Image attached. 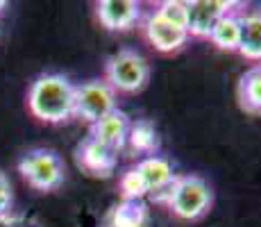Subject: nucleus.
<instances>
[{"mask_svg":"<svg viewBox=\"0 0 261 227\" xmlns=\"http://www.w3.org/2000/svg\"><path fill=\"white\" fill-rule=\"evenodd\" d=\"M28 107L43 123H64L75 116V84L64 75H39L28 91Z\"/></svg>","mask_w":261,"mask_h":227,"instance_id":"1","label":"nucleus"},{"mask_svg":"<svg viewBox=\"0 0 261 227\" xmlns=\"http://www.w3.org/2000/svg\"><path fill=\"white\" fill-rule=\"evenodd\" d=\"M154 198L166 203L168 209L182 220L202 218L212 209V203H214V193L209 189V184L202 178H195V175L175 178L173 184L166 191L157 193Z\"/></svg>","mask_w":261,"mask_h":227,"instance_id":"2","label":"nucleus"},{"mask_svg":"<svg viewBox=\"0 0 261 227\" xmlns=\"http://www.w3.org/2000/svg\"><path fill=\"white\" fill-rule=\"evenodd\" d=\"M177 175L173 173V166L164 157H145L134 168H129L120 180V191L125 200H141L143 195L162 193L175 182Z\"/></svg>","mask_w":261,"mask_h":227,"instance_id":"3","label":"nucleus"},{"mask_svg":"<svg viewBox=\"0 0 261 227\" xmlns=\"http://www.w3.org/2000/svg\"><path fill=\"white\" fill-rule=\"evenodd\" d=\"M150 78V64L137 50H118L107 62L105 82L116 93H139Z\"/></svg>","mask_w":261,"mask_h":227,"instance_id":"4","label":"nucleus"},{"mask_svg":"<svg viewBox=\"0 0 261 227\" xmlns=\"http://www.w3.org/2000/svg\"><path fill=\"white\" fill-rule=\"evenodd\" d=\"M18 173L37 191H55L64 182V161L55 150L37 148L23 155L18 161Z\"/></svg>","mask_w":261,"mask_h":227,"instance_id":"5","label":"nucleus"},{"mask_svg":"<svg viewBox=\"0 0 261 227\" xmlns=\"http://www.w3.org/2000/svg\"><path fill=\"white\" fill-rule=\"evenodd\" d=\"M116 109V91L105 80H91L75 87V116L89 125L98 123Z\"/></svg>","mask_w":261,"mask_h":227,"instance_id":"6","label":"nucleus"},{"mask_svg":"<svg viewBox=\"0 0 261 227\" xmlns=\"http://www.w3.org/2000/svg\"><path fill=\"white\" fill-rule=\"evenodd\" d=\"M187 34L198 39H209L214 25L225 16L234 12V3L227 0H191L187 3Z\"/></svg>","mask_w":261,"mask_h":227,"instance_id":"7","label":"nucleus"},{"mask_svg":"<svg viewBox=\"0 0 261 227\" xmlns=\"http://www.w3.org/2000/svg\"><path fill=\"white\" fill-rule=\"evenodd\" d=\"M95 16L112 32H123L141 18V5L134 0H102L95 3Z\"/></svg>","mask_w":261,"mask_h":227,"instance_id":"8","label":"nucleus"},{"mask_svg":"<svg viewBox=\"0 0 261 227\" xmlns=\"http://www.w3.org/2000/svg\"><path fill=\"white\" fill-rule=\"evenodd\" d=\"M116 155L118 153L114 148H109V145L100 143V141L89 136L77 148V164H80V168H84L91 175L109 178L114 173V168H116V161H118Z\"/></svg>","mask_w":261,"mask_h":227,"instance_id":"9","label":"nucleus"},{"mask_svg":"<svg viewBox=\"0 0 261 227\" xmlns=\"http://www.w3.org/2000/svg\"><path fill=\"white\" fill-rule=\"evenodd\" d=\"M145 37L148 41L159 50V53H177L179 48H184L189 41L187 30L173 28L170 23H166L164 18L157 16V12H152L143 23Z\"/></svg>","mask_w":261,"mask_h":227,"instance_id":"10","label":"nucleus"},{"mask_svg":"<svg viewBox=\"0 0 261 227\" xmlns=\"http://www.w3.org/2000/svg\"><path fill=\"white\" fill-rule=\"evenodd\" d=\"M129 125H132L129 123V116L116 107L112 114H107L105 118H100L98 123L91 125V139L109 145V148H114L118 153L125 145V141H127Z\"/></svg>","mask_w":261,"mask_h":227,"instance_id":"11","label":"nucleus"},{"mask_svg":"<svg viewBox=\"0 0 261 227\" xmlns=\"http://www.w3.org/2000/svg\"><path fill=\"white\" fill-rule=\"evenodd\" d=\"M239 53L250 62H261V9L241 14Z\"/></svg>","mask_w":261,"mask_h":227,"instance_id":"12","label":"nucleus"},{"mask_svg":"<svg viewBox=\"0 0 261 227\" xmlns=\"http://www.w3.org/2000/svg\"><path fill=\"white\" fill-rule=\"evenodd\" d=\"M209 39H212V43L220 50H227V53L239 50V43H241V14L239 12L225 14V16L214 25Z\"/></svg>","mask_w":261,"mask_h":227,"instance_id":"13","label":"nucleus"},{"mask_svg":"<svg viewBox=\"0 0 261 227\" xmlns=\"http://www.w3.org/2000/svg\"><path fill=\"white\" fill-rule=\"evenodd\" d=\"M239 103L248 114L261 116V64L252 66L241 75Z\"/></svg>","mask_w":261,"mask_h":227,"instance_id":"14","label":"nucleus"},{"mask_svg":"<svg viewBox=\"0 0 261 227\" xmlns=\"http://www.w3.org/2000/svg\"><path fill=\"white\" fill-rule=\"evenodd\" d=\"M125 143L139 155H150L159 148V134L157 128H154L150 120H137V123L129 125V132H127V141Z\"/></svg>","mask_w":261,"mask_h":227,"instance_id":"15","label":"nucleus"},{"mask_svg":"<svg viewBox=\"0 0 261 227\" xmlns=\"http://www.w3.org/2000/svg\"><path fill=\"white\" fill-rule=\"evenodd\" d=\"M148 214L139 200H123L112 214V227H145Z\"/></svg>","mask_w":261,"mask_h":227,"instance_id":"16","label":"nucleus"},{"mask_svg":"<svg viewBox=\"0 0 261 227\" xmlns=\"http://www.w3.org/2000/svg\"><path fill=\"white\" fill-rule=\"evenodd\" d=\"M157 16L170 23L173 28L187 30V18H189L187 3H182V0H164L157 9Z\"/></svg>","mask_w":261,"mask_h":227,"instance_id":"17","label":"nucleus"},{"mask_svg":"<svg viewBox=\"0 0 261 227\" xmlns=\"http://www.w3.org/2000/svg\"><path fill=\"white\" fill-rule=\"evenodd\" d=\"M14 211V191H12V182L7 175L0 170V223L9 220Z\"/></svg>","mask_w":261,"mask_h":227,"instance_id":"18","label":"nucleus"},{"mask_svg":"<svg viewBox=\"0 0 261 227\" xmlns=\"http://www.w3.org/2000/svg\"><path fill=\"white\" fill-rule=\"evenodd\" d=\"M7 7H9V3H5V0H0V16H3V14L7 12Z\"/></svg>","mask_w":261,"mask_h":227,"instance_id":"19","label":"nucleus"}]
</instances>
